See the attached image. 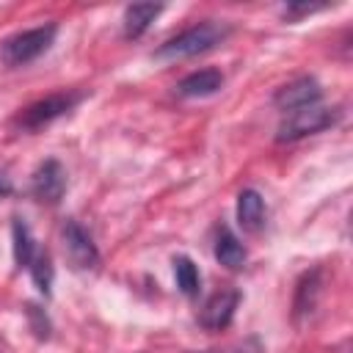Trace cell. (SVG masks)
<instances>
[{
	"mask_svg": "<svg viewBox=\"0 0 353 353\" xmlns=\"http://www.w3.org/2000/svg\"><path fill=\"white\" fill-rule=\"evenodd\" d=\"M232 33V25L223 22V19H204L182 33H176L174 39H168L165 44H160L154 50V58L157 61H185V58H193V55H201L218 44H223Z\"/></svg>",
	"mask_w": 353,
	"mask_h": 353,
	"instance_id": "obj_1",
	"label": "cell"
},
{
	"mask_svg": "<svg viewBox=\"0 0 353 353\" xmlns=\"http://www.w3.org/2000/svg\"><path fill=\"white\" fill-rule=\"evenodd\" d=\"M55 36H58V25H52V22L50 25L30 28V30H22V33H17V36H11V39L3 41L0 61L6 66H11V69L28 66L30 61H36L39 55H44L52 47Z\"/></svg>",
	"mask_w": 353,
	"mask_h": 353,
	"instance_id": "obj_2",
	"label": "cell"
},
{
	"mask_svg": "<svg viewBox=\"0 0 353 353\" xmlns=\"http://www.w3.org/2000/svg\"><path fill=\"white\" fill-rule=\"evenodd\" d=\"M339 119V110L336 108H325V105H309V108H301V110H292L281 119L279 130H276V141L279 143H292V141H301L306 135H314V132H323L328 130L331 124H336Z\"/></svg>",
	"mask_w": 353,
	"mask_h": 353,
	"instance_id": "obj_3",
	"label": "cell"
},
{
	"mask_svg": "<svg viewBox=\"0 0 353 353\" xmlns=\"http://www.w3.org/2000/svg\"><path fill=\"white\" fill-rule=\"evenodd\" d=\"M83 91H61V94H50L33 105H28L25 110L17 113L14 119V127L25 130V132H33V130H41L47 124H52L55 119L66 116L69 110H74L80 102H83Z\"/></svg>",
	"mask_w": 353,
	"mask_h": 353,
	"instance_id": "obj_4",
	"label": "cell"
},
{
	"mask_svg": "<svg viewBox=\"0 0 353 353\" xmlns=\"http://www.w3.org/2000/svg\"><path fill=\"white\" fill-rule=\"evenodd\" d=\"M61 240H63V254L69 259L72 268L77 270H94L99 265V248L94 243V237L77 223V221H66L61 229Z\"/></svg>",
	"mask_w": 353,
	"mask_h": 353,
	"instance_id": "obj_5",
	"label": "cell"
},
{
	"mask_svg": "<svg viewBox=\"0 0 353 353\" xmlns=\"http://www.w3.org/2000/svg\"><path fill=\"white\" fill-rule=\"evenodd\" d=\"M30 193L41 204H58L66 193V168L55 157L39 163V168L30 176Z\"/></svg>",
	"mask_w": 353,
	"mask_h": 353,
	"instance_id": "obj_6",
	"label": "cell"
},
{
	"mask_svg": "<svg viewBox=\"0 0 353 353\" xmlns=\"http://www.w3.org/2000/svg\"><path fill=\"white\" fill-rule=\"evenodd\" d=\"M323 99V88L314 77H298L287 85H281L276 94H273V105L281 110V113H292V110H301V108H309V105H317Z\"/></svg>",
	"mask_w": 353,
	"mask_h": 353,
	"instance_id": "obj_7",
	"label": "cell"
},
{
	"mask_svg": "<svg viewBox=\"0 0 353 353\" xmlns=\"http://www.w3.org/2000/svg\"><path fill=\"white\" fill-rule=\"evenodd\" d=\"M240 306V292L237 290H218L215 295L207 298V303L199 312V323L207 331H221L234 320V312Z\"/></svg>",
	"mask_w": 353,
	"mask_h": 353,
	"instance_id": "obj_8",
	"label": "cell"
},
{
	"mask_svg": "<svg viewBox=\"0 0 353 353\" xmlns=\"http://www.w3.org/2000/svg\"><path fill=\"white\" fill-rule=\"evenodd\" d=\"M221 85H223V74L218 69H199L176 83V94L185 99H201V97L218 94Z\"/></svg>",
	"mask_w": 353,
	"mask_h": 353,
	"instance_id": "obj_9",
	"label": "cell"
},
{
	"mask_svg": "<svg viewBox=\"0 0 353 353\" xmlns=\"http://www.w3.org/2000/svg\"><path fill=\"white\" fill-rule=\"evenodd\" d=\"M237 223L245 232H259L265 223V199L259 196V190L245 188L237 196Z\"/></svg>",
	"mask_w": 353,
	"mask_h": 353,
	"instance_id": "obj_10",
	"label": "cell"
},
{
	"mask_svg": "<svg viewBox=\"0 0 353 353\" xmlns=\"http://www.w3.org/2000/svg\"><path fill=\"white\" fill-rule=\"evenodd\" d=\"M215 259H218L223 268H229V270H240V268L245 265V259H248L245 245H243L240 237H237L232 229H226V226L218 229V237H215Z\"/></svg>",
	"mask_w": 353,
	"mask_h": 353,
	"instance_id": "obj_11",
	"label": "cell"
},
{
	"mask_svg": "<svg viewBox=\"0 0 353 353\" xmlns=\"http://www.w3.org/2000/svg\"><path fill=\"white\" fill-rule=\"evenodd\" d=\"M163 6L157 3H135V6H127L124 8V36L127 39H141L149 25L160 17Z\"/></svg>",
	"mask_w": 353,
	"mask_h": 353,
	"instance_id": "obj_12",
	"label": "cell"
},
{
	"mask_svg": "<svg viewBox=\"0 0 353 353\" xmlns=\"http://www.w3.org/2000/svg\"><path fill=\"white\" fill-rule=\"evenodd\" d=\"M320 290H323V281H320V270H317V268L301 276V281H298V287H295V301H292V312H295L298 320H301L303 314H312V309L317 306Z\"/></svg>",
	"mask_w": 353,
	"mask_h": 353,
	"instance_id": "obj_13",
	"label": "cell"
},
{
	"mask_svg": "<svg viewBox=\"0 0 353 353\" xmlns=\"http://www.w3.org/2000/svg\"><path fill=\"white\" fill-rule=\"evenodd\" d=\"M11 240H14V262L19 268H30L33 256H36V240H33V232L30 226L25 223V218H14L11 223Z\"/></svg>",
	"mask_w": 353,
	"mask_h": 353,
	"instance_id": "obj_14",
	"label": "cell"
},
{
	"mask_svg": "<svg viewBox=\"0 0 353 353\" xmlns=\"http://www.w3.org/2000/svg\"><path fill=\"white\" fill-rule=\"evenodd\" d=\"M174 279H176V287L182 295L188 298H196L199 290H201V273L196 268V262L190 256H174Z\"/></svg>",
	"mask_w": 353,
	"mask_h": 353,
	"instance_id": "obj_15",
	"label": "cell"
},
{
	"mask_svg": "<svg viewBox=\"0 0 353 353\" xmlns=\"http://www.w3.org/2000/svg\"><path fill=\"white\" fill-rule=\"evenodd\" d=\"M28 270H30V279H33L36 290L44 292V295H50V290H52V276H55V268H52L50 254H47V251H36V256H33V262H30Z\"/></svg>",
	"mask_w": 353,
	"mask_h": 353,
	"instance_id": "obj_16",
	"label": "cell"
},
{
	"mask_svg": "<svg viewBox=\"0 0 353 353\" xmlns=\"http://www.w3.org/2000/svg\"><path fill=\"white\" fill-rule=\"evenodd\" d=\"M25 314H28V323H30L33 336H36V339H50L52 323H50L47 312H44L41 306H36V303H28V306H25Z\"/></svg>",
	"mask_w": 353,
	"mask_h": 353,
	"instance_id": "obj_17",
	"label": "cell"
},
{
	"mask_svg": "<svg viewBox=\"0 0 353 353\" xmlns=\"http://www.w3.org/2000/svg\"><path fill=\"white\" fill-rule=\"evenodd\" d=\"M325 6H320V3H290V6H284L281 8V14L287 17V19H298V17H306V14H314V11H323Z\"/></svg>",
	"mask_w": 353,
	"mask_h": 353,
	"instance_id": "obj_18",
	"label": "cell"
},
{
	"mask_svg": "<svg viewBox=\"0 0 353 353\" xmlns=\"http://www.w3.org/2000/svg\"><path fill=\"white\" fill-rule=\"evenodd\" d=\"M201 353H262V347H259V342H256V339H248V342H240V345H232V347L201 350Z\"/></svg>",
	"mask_w": 353,
	"mask_h": 353,
	"instance_id": "obj_19",
	"label": "cell"
},
{
	"mask_svg": "<svg viewBox=\"0 0 353 353\" xmlns=\"http://www.w3.org/2000/svg\"><path fill=\"white\" fill-rule=\"evenodd\" d=\"M11 193H14V182H11L8 174L0 171V199H6V196H11Z\"/></svg>",
	"mask_w": 353,
	"mask_h": 353,
	"instance_id": "obj_20",
	"label": "cell"
},
{
	"mask_svg": "<svg viewBox=\"0 0 353 353\" xmlns=\"http://www.w3.org/2000/svg\"><path fill=\"white\" fill-rule=\"evenodd\" d=\"M0 353H11V350H8V345H6L3 339H0Z\"/></svg>",
	"mask_w": 353,
	"mask_h": 353,
	"instance_id": "obj_21",
	"label": "cell"
}]
</instances>
